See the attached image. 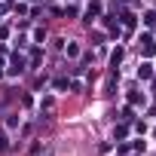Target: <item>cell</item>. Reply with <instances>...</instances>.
Masks as SVG:
<instances>
[{
  "mask_svg": "<svg viewBox=\"0 0 156 156\" xmlns=\"http://www.w3.org/2000/svg\"><path fill=\"white\" fill-rule=\"evenodd\" d=\"M138 76H144V80H147V76H150V64H141V70H138Z\"/></svg>",
  "mask_w": 156,
  "mask_h": 156,
  "instance_id": "1",
  "label": "cell"
}]
</instances>
